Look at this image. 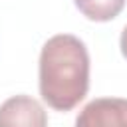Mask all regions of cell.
<instances>
[{
  "mask_svg": "<svg viewBox=\"0 0 127 127\" xmlns=\"http://www.w3.org/2000/svg\"><path fill=\"white\" fill-rule=\"evenodd\" d=\"M42 99L56 111L73 109L89 89V54L85 44L71 34L52 36L38 64Z\"/></svg>",
  "mask_w": 127,
  "mask_h": 127,
  "instance_id": "1",
  "label": "cell"
},
{
  "mask_svg": "<svg viewBox=\"0 0 127 127\" xmlns=\"http://www.w3.org/2000/svg\"><path fill=\"white\" fill-rule=\"evenodd\" d=\"M75 127H127V99L97 97L75 117Z\"/></svg>",
  "mask_w": 127,
  "mask_h": 127,
  "instance_id": "2",
  "label": "cell"
},
{
  "mask_svg": "<svg viewBox=\"0 0 127 127\" xmlns=\"http://www.w3.org/2000/svg\"><path fill=\"white\" fill-rule=\"evenodd\" d=\"M0 127H48V113L38 99L14 95L0 105Z\"/></svg>",
  "mask_w": 127,
  "mask_h": 127,
  "instance_id": "3",
  "label": "cell"
},
{
  "mask_svg": "<svg viewBox=\"0 0 127 127\" xmlns=\"http://www.w3.org/2000/svg\"><path fill=\"white\" fill-rule=\"evenodd\" d=\"M77 10L93 22H109L121 14L125 0H73Z\"/></svg>",
  "mask_w": 127,
  "mask_h": 127,
  "instance_id": "4",
  "label": "cell"
},
{
  "mask_svg": "<svg viewBox=\"0 0 127 127\" xmlns=\"http://www.w3.org/2000/svg\"><path fill=\"white\" fill-rule=\"evenodd\" d=\"M119 46H121V54H123V58L127 60V26H125V28H123V32H121Z\"/></svg>",
  "mask_w": 127,
  "mask_h": 127,
  "instance_id": "5",
  "label": "cell"
}]
</instances>
